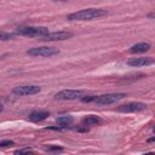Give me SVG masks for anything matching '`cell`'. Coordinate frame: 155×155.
<instances>
[{
    "mask_svg": "<svg viewBox=\"0 0 155 155\" xmlns=\"http://www.w3.org/2000/svg\"><path fill=\"white\" fill-rule=\"evenodd\" d=\"M73 36V33L70 31H65V30H59V31H52V33H47L44 36H41L42 41H62V40H67L70 39Z\"/></svg>",
    "mask_w": 155,
    "mask_h": 155,
    "instance_id": "6",
    "label": "cell"
},
{
    "mask_svg": "<svg viewBox=\"0 0 155 155\" xmlns=\"http://www.w3.org/2000/svg\"><path fill=\"white\" fill-rule=\"evenodd\" d=\"M154 140H155V137H153V138H149V139H148V142H154Z\"/></svg>",
    "mask_w": 155,
    "mask_h": 155,
    "instance_id": "20",
    "label": "cell"
},
{
    "mask_svg": "<svg viewBox=\"0 0 155 155\" xmlns=\"http://www.w3.org/2000/svg\"><path fill=\"white\" fill-rule=\"evenodd\" d=\"M51 1H69V0H51Z\"/></svg>",
    "mask_w": 155,
    "mask_h": 155,
    "instance_id": "21",
    "label": "cell"
},
{
    "mask_svg": "<svg viewBox=\"0 0 155 155\" xmlns=\"http://www.w3.org/2000/svg\"><path fill=\"white\" fill-rule=\"evenodd\" d=\"M56 121H57V124L61 127H67V126L73 124V116H70V115H62V116H58L56 119Z\"/></svg>",
    "mask_w": 155,
    "mask_h": 155,
    "instance_id": "13",
    "label": "cell"
},
{
    "mask_svg": "<svg viewBox=\"0 0 155 155\" xmlns=\"http://www.w3.org/2000/svg\"><path fill=\"white\" fill-rule=\"evenodd\" d=\"M153 131H154V132H155V126H154V128H153Z\"/></svg>",
    "mask_w": 155,
    "mask_h": 155,
    "instance_id": "22",
    "label": "cell"
},
{
    "mask_svg": "<svg viewBox=\"0 0 155 155\" xmlns=\"http://www.w3.org/2000/svg\"><path fill=\"white\" fill-rule=\"evenodd\" d=\"M47 116H50V113L48 111H42V110H36V111H33L30 115H29V119L31 120V121H35V122H38V121H42V120H45Z\"/></svg>",
    "mask_w": 155,
    "mask_h": 155,
    "instance_id": "12",
    "label": "cell"
},
{
    "mask_svg": "<svg viewBox=\"0 0 155 155\" xmlns=\"http://www.w3.org/2000/svg\"><path fill=\"white\" fill-rule=\"evenodd\" d=\"M126 97V93H107V94H102V96H96V99L93 103L98 104V105H109L113 104L122 98Z\"/></svg>",
    "mask_w": 155,
    "mask_h": 155,
    "instance_id": "4",
    "label": "cell"
},
{
    "mask_svg": "<svg viewBox=\"0 0 155 155\" xmlns=\"http://www.w3.org/2000/svg\"><path fill=\"white\" fill-rule=\"evenodd\" d=\"M62 150H63V148L58 147V145H51V147L46 148V151H50V153H58V151H62Z\"/></svg>",
    "mask_w": 155,
    "mask_h": 155,
    "instance_id": "14",
    "label": "cell"
},
{
    "mask_svg": "<svg viewBox=\"0 0 155 155\" xmlns=\"http://www.w3.org/2000/svg\"><path fill=\"white\" fill-rule=\"evenodd\" d=\"M13 36H15L13 34H10V33H5V31H1V34H0V39H1L2 41L10 40V39H12Z\"/></svg>",
    "mask_w": 155,
    "mask_h": 155,
    "instance_id": "15",
    "label": "cell"
},
{
    "mask_svg": "<svg viewBox=\"0 0 155 155\" xmlns=\"http://www.w3.org/2000/svg\"><path fill=\"white\" fill-rule=\"evenodd\" d=\"M108 15L107 10L103 8H85L76 12H73L67 16V19L69 21H93L101 17H104Z\"/></svg>",
    "mask_w": 155,
    "mask_h": 155,
    "instance_id": "1",
    "label": "cell"
},
{
    "mask_svg": "<svg viewBox=\"0 0 155 155\" xmlns=\"http://www.w3.org/2000/svg\"><path fill=\"white\" fill-rule=\"evenodd\" d=\"M144 109H147V104H144L142 102H130V103L117 107V110L121 113H137V111H142Z\"/></svg>",
    "mask_w": 155,
    "mask_h": 155,
    "instance_id": "8",
    "label": "cell"
},
{
    "mask_svg": "<svg viewBox=\"0 0 155 155\" xmlns=\"http://www.w3.org/2000/svg\"><path fill=\"white\" fill-rule=\"evenodd\" d=\"M27 53L29 56H33V57H52V56L58 54L59 53V50L56 48V47L44 46V47H33V48H29L27 51Z\"/></svg>",
    "mask_w": 155,
    "mask_h": 155,
    "instance_id": "3",
    "label": "cell"
},
{
    "mask_svg": "<svg viewBox=\"0 0 155 155\" xmlns=\"http://www.w3.org/2000/svg\"><path fill=\"white\" fill-rule=\"evenodd\" d=\"M148 17H149V18H155V11H154V12H151V13H149V15H148Z\"/></svg>",
    "mask_w": 155,
    "mask_h": 155,
    "instance_id": "19",
    "label": "cell"
},
{
    "mask_svg": "<svg viewBox=\"0 0 155 155\" xmlns=\"http://www.w3.org/2000/svg\"><path fill=\"white\" fill-rule=\"evenodd\" d=\"M15 143L12 142V140H10V139H5V140H1L0 142V147H2V148H5V147H11V145H13Z\"/></svg>",
    "mask_w": 155,
    "mask_h": 155,
    "instance_id": "17",
    "label": "cell"
},
{
    "mask_svg": "<svg viewBox=\"0 0 155 155\" xmlns=\"http://www.w3.org/2000/svg\"><path fill=\"white\" fill-rule=\"evenodd\" d=\"M154 59L151 57H136V58H131L127 61V64L130 67H134V68H138V67H145V65H150V64H154Z\"/></svg>",
    "mask_w": 155,
    "mask_h": 155,
    "instance_id": "9",
    "label": "cell"
},
{
    "mask_svg": "<svg viewBox=\"0 0 155 155\" xmlns=\"http://www.w3.org/2000/svg\"><path fill=\"white\" fill-rule=\"evenodd\" d=\"M22 153H31L30 148H24V149H18L15 151V154H22Z\"/></svg>",
    "mask_w": 155,
    "mask_h": 155,
    "instance_id": "18",
    "label": "cell"
},
{
    "mask_svg": "<svg viewBox=\"0 0 155 155\" xmlns=\"http://www.w3.org/2000/svg\"><path fill=\"white\" fill-rule=\"evenodd\" d=\"M41 91L39 86L35 85H24V86H16L13 87L12 92L17 96H33Z\"/></svg>",
    "mask_w": 155,
    "mask_h": 155,
    "instance_id": "7",
    "label": "cell"
},
{
    "mask_svg": "<svg viewBox=\"0 0 155 155\" xmlns=\"http://www.w3.org/2000/svg\"><path fill=\"white\" fill-rule=\"evenodd\" d=\"M80 99H81V102H84V103H91V102H94L96 96H82Z\"/></svg>",
    "mask_w": 155,
    "mask_h": 155,
    "instance_id": "16",
    "label": "cell"
},
{
    "mask_svg": "<svg viewBox=\"0 0 155 155\" xmlns=\"http://www.w3.org/2000/svg\"><path fill=\"white\" fill-rule=\"evenodd\" d=\"M48 33V29L46 27H19L16 30V34L23 35V36H44Z\"/></svg>",
    "mask_w": 155,
    "mask_h": 155,
    "instance_id": "2",
    "label": "cell"
},
{
    "mask_svg": "<svg viewBox=\"0 0 155 155\" xmlns=\"http://www.w3.org/2000/svg\"><path fill=\"white\" fill-rule=\"evenodd\" d=\"M81 124L86 127L87 126H93V125H99V124H102V119L97 115H88V116L82 119Z\"/></svg>",
    "mask_w": 155,
    "mask_h": 155,
    "instance_id": "11",
    "label": "cell"
},
{
    "mask_svg": "<svg viewBox=\"0 0 155 155\" xmlns=\"http://www.w3.org/2000/svg\"><path fill=\"white\" fill-rule=\"evenodd\" d=\"M84 96V91L81 90H62L54 94V99L57 101H73L81 98Z\"/></svg>",
    "mask_w": 155,
    "mask_h": 155,
    "instance_id": "5",
    "label": "cell"
},
{
    "mask_svg": "<svg viewBox=\"0 0 155 155\" xmlns=\"http://www.w3.org/2000/svg\"><path fill=\"white\" fill-rule=\"evenodd\" d=\"M150 47H151V46H150V44H148V42H138V44L131 46L130 50H128V52H130V53H143V52L150 50Z\"/></svg>",
    "mask_w": 155,
    "mask_h": 155,
    "instance_id": "10",
    "label": "cell"
}]
</instances>
